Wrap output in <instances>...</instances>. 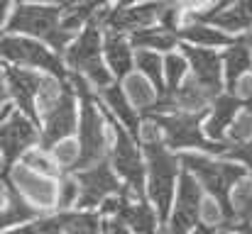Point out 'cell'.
<instances>
[{
  "instance_id": "cell-1",
  "label": "cell",
  "mask_w": 252,
  "mask_h": 234,
  "mask_svg": "<svg viewBox=\"0 0 252 234\" xmlns=\"http://www.w3.org/2000/svg\"><path fill=\"white\" fill-rule=\"evenodd\" d=\"M64 10L62 5L49 2H20L15 12L5 20V34H22L44 39L52 49L62 52L69 49V42L76 39L71 29L64 27Z\"/></svg>"
},
{
  "instance_id": "cell-2",
  "label": "cell",
  "mask_w": 252,
  "mask_h": 234,
  "mask_svg": "<svg viewBox=\"0 0 252 234\" xmlns=\"http://www.w3.org/2000/svg\"><path fill=\"white\" fill-rule=\"evenodd\" d=\"M181 163L213 195V200L223 205L225 225L238 230V217L230 210V193L245 178V166H240L235 161H216V158L201 154H181Z\"/></svg>"
},
{
  "instance_id": "cell-3",
  "label": "cell",
  "mask_w": 252,
  "mask_h": 234,
  "mask_svg": "<svg viewBox=\"0 0 252 234\" xmlns=\"http://www.w3.org/2000/svg\"><path fill=\"white\" fill-rule=\"evenodd\" d=\"M64 61L71 71L81 74V76L95 88L103 90L105 85L115 83L113 71L105 64V54H103V32H100V22L98 17L91 20L84 29L76 34V39L69 44Z\"/></svg>"
},
{
  "instance_id": "cell-4",
  "label": "cell",
  "mask_w": 252,
  "mask_h": 234,
  "mask_svg": "<svg viewBox=\"0 0 252 234\" xmlns=\"http://www.w3.org/2000/svg\"><path fill=\"white\" fill-rule=\"evenodd\" d=\"M147 120H152L157 125L167 147H174V149H201L208 154H228V149H230L225 142H216L206 134V130L201 127L203 112L174 110V112L150 115Z\"/></svg>"
},
{
  "instance_id": "cell-5",
  "label": "cell",
  "mask_w": 252,
  "mask_h": 234,
  "mask_svg": "<svg viewBox=\"0 0 252 234\" xmlns=\"http://www.w3.org/2000/svg\"><path fill=\"white\" fill-rule=\"evenodd\" d=\"M71 85L74 90L79 93V100H81V117H79V147H81V158H79V168L76 171H84L91 168L95 163L103 161L105 156V117H103V110L100 105L95 103L91 88H88V80L84 76H71Z\"/></svg>"
},
{
  "instance_id": "cell-6",
  "label": "cell",
  "mask_w": 252,
  "mask_h": 234,
  "mask_svg": "<svg viewBox=\"0 0 252 234\" xmlns=\"http://www.w3.org/2000/svg\"><path fill=\"white\" fill-rule=\"evenodd\" d=\"M0 52H2L5 64L44 71V74L59 78V80L71 78L66 61L59 59V52L42 44V42H37V39H27L22 34H5L2 42H0Z\"/></svg>"
},
{
  "instance_id": "cell-7",
  "label": "cell",
  "mask_w": 252,
  "mask_h": 234,
  "mask_svg": "<svg viewBox=\"0 0 252 234\" xmlns=\"http://www.w3.org/2000/svg\"><path fill=\"white\" fill-rule=\"evenodd\" d=\"M145 154H147V176H150V198L157 208L159 220L169 217V208H171V195H174V185H176V176L179 173V163L176 156L167 149V142L157 139H147L145 142Z\"/></svg>"
},
{
  "instance_id": "cell-8",
  "label": "cell",
  "mask_w": 252,
  "mask_h": 234,
  "mask_svg": "<svg viewBox=\"0 0 252 234\" xmlns=\"http://www.w3.org/2000/svg\"><path fill=\"white\" fill-rule=\"evenodd\" d=\"M113 152H110V163L115 168V173L127 183L130 195L140 198L145 195V163H142V154L135 144V134H130L113 115Z\"/></svg>"
},
{
  "instance_id": "cell-9",
  "label": "cell",
  "mask_w": 252,
  "mask_h": 234,
  "mask_svg": "<svg viewBox=\"0 0 252 234\" xmlns=\"http://www.w3.org/2000/svg\"><path fill=\"white\" fill-rule=\"evenodd\" d=\"M74 85H64V93L59 98V103L42 117L44 120V127H42V134H39V147L42 149H54L59 142L69 139L76 127H79V117H81V110H76V95H74Z\"/></svg>"
},
{
  "instance_id": "cell-10",
  "label": "cell",
  "mask_w": 252,
  "mask_h": 234,
  "mask_svg": "<svg viewBox=\"0 0 252 234\" xmlns=\"http://www.w3.org/2000/svg\"><path fill=\"white\" fill-rule=\"evenodd\" d=\"M37 130H34V120L30 115H25L22 110L2 117V127H0V149L5 158V173L12 168V163L17 158L27 154L32 149V144L37 142Z\"/></svg>"
},
{
  "instance_id": "cell-11",
  "label": "cell",
  "mask_w": 252,
  "mask_h": 234,
  "mask_svg": "<svg viewBox=\"0 0 252 234\" xmlns=\"http://www.w3.org/2000/svg\"><path fill=\"white\" fill-rule=\"evenodd\" d=\"M169 2L171 0H145V2H135V5H118L115 10H110L105 15L103 25H105V29L120 32V34L152 27L155 22L162 20Z\"/></svg>"
},
{
  "instance_id": "cell-12",
  "label": "cell",
  "mask_w": 252,
  "mask_h": 234,
  "mask_svg": "<svg viewBox=\"0 0 252 234\" xmlns=\"http://www.w3.org/2000/svg\"><path fill=\"white\" fill-rule=\"evenodd\" d=\"M201 203H203L201 183H198L189 171H184V173L179 176L176 205H174L171 217H169V232L171 234H191L193 232V227L198 225V217H201Z\"/></svg>"
},
{
  "instance_id": "cell-13",
  "label": "cell",
  "mask_w": 252,
  "mask_h": 234,
  "mask_svg": "<svg viewBox=\"0 0 252 234\" xmlns=\"http://www.w3.org/2000/svg\"><path fill=\"white\" fill-rule=\"evenodd\" d=\"M2 74H5V95L15 100L17 110H22L32 120H39L37 117L39 115L37 98H39V90L44 85V78L34 69L15 66V64H5Z\"/></svg>"
},
{
  "instance_id": "cell-14",
  "label": "cell",
  "mask_w": 252,
  "mask_h": 234,
  "mask_svg": "<svg viewBox=\"0 0 252 234\" xmlns=\"http://www.w3.org/2000/svg\"><path fill=\"white\" fill-rule=\"evenodd\" d=\"M76 178H79V185H81V195H79L76 208H81V210L98 208L113 193L120 190V181L115 176V168L108 161H100L91 168H84L81 173H76Z\"/></svg>"
},
{
  "instance_id": "cell-15",
  "label": "cell",
  "mask_w": 252,
  "mask_h": 234,
  "mask_svg": "<svg viewBox=\"0 0 252 234\" xmlns=\"http://www.w3.org/2000/svg\"><path fill=\"white\" fill-rule=\"evenodd\" d=\"M181 52L186 54L189 64H191V74L193 78L213 95L218 98L220 93H225V69H223V56L216 54V49L208 47H196V44H181Z\"/></svg>"
},
{
  "instance_id": "cell-16",
  "label": "cell",
  "mask_w": 252,
  "mask_h": 234,
  "mask_svg": "<svg viewBox=\"0 0 252 234\" xmlns=\"http://www.w3.org/2000/svg\"><path fill=\"white\" fill-rule=\"evenodd\" d=\"M15 188L37 208H54L59 205V188L54 183V178L49 176H42L37 171H32L30 166L20 163V166H12L7 173H5Z\"/></svg>"
},
{
  "instance_id": "cell-17",
  "label": "cell",
  "mask_w": 252,
  "mask_h": 234,
  "mask_svg": "<svg viewBox=\"0 0 252 234\" xmlns=\"http://www.w3.org/2000/svg\"><path fill=\"white\" fill-rule=\"evenodd\" d=\"M100 93V100H103V105L108 107V112L130 132V134H140V130H142V112L135 107V103L130 100V95L125 93V88L123 85H118V83H110V85H105L103 90H98Z\"/></svg>"
},
{
  "instance_id": "cell-18",
  "label": "cell",
  "mask_w": 252,
  "mask_h": 234,
  "mask_svg": "<svg viewBox=\"0 0 252 234\" xmlns=\"http://www.w3.org/2000/svg\"><path fill=\"white\" fill-rule=\"evenodd\" d=\"M243 107H245V105H243V100H240L235 93H228V90H225V93H220L218 98H213L208 120H206V125H203L206 134H208L211 139H216V142H223V137L228 134L230 125L235 122V117H238V112H240Z\"/></svg>"
},
{
  "instance_id": "cell-19",
  "label": "cell",
  "mask_w": 252,
  "mask_h": 234,
  "mask_svg": "<svg viewBox=\"0 0 252 234\" xmlns=\"http://www.w3.org/2000/svg\"><path fill=\"white\" fill-rule=\"evenodd\" d=\"M118 220L135 234H157V220L159 215H155V210L135 198V200H127V195H120V203H118Z\"/></svg>"
},
{
  "instance_id": "cell-20",
  "label": "cell",
  "mask_w": 252,
  "mask_h": 234,
  "mask_svg": "<svg viewBox=\"0 0 252 234\" xmlns=\"http://www.w3.org/2000/svg\"><path fill=\"white\" fill-rule=\"evenodd\" d=\"M103 54H105V64L110 66L113 76H118V80L132 74V66H135L132 42H127L120 32L108 29L103 34Z\"/></svg>"
},
{
  "instance_id": "cell-21",
  "label": "cell",
  "mask_w": 252,
  "mask_h": 234,
  "mask_svg": "<svg viewBox=\"0 0 252 234\" xmlns=\"http://www.w3.org/2000/svg\"><path fill=\"white\" fill-rule=\"evenodd\" d=\"M223 69H225V90L233 93L235 85H238V80L245 78V74H250V69H252V42L250 39L240 37L230 47H225Z\"/></svg>"
},
{
  "instance_id": "cell-22",
  "label": "cell",
  "mask_w": 252,
  "mask_h": 234,
  "mask_svg": "<svg viewBox=\"0 0 252 234\" xmlns=\"http://www.w3.org/2000/svg\"><path fill=\"white\" fill-rule=\"evenodd\" d=\"M206 22L216 25L228 34H248L252 29V0H235L216 15H211Z\"/></svg>"
},
{
  "instance_id": "cell-23",
  "label": "cell",
  "mask_w": 252,
  "mask_h": 234,
  "mask_svg": "<svg viewBox=\"0 0 252 234\" xmlns=\"http://www.w3.org/2000/svg\"><path fill=\"white\" fill-rule=\"evenodd\" d=\"M2 198H5V205H2V227L5 230H10L12 225H20V222H30V220H34L39 212H37V208L34 205H30L27 203V198L15 188V183L5 176V181H2Z\"/></svg>"
},
{
  "instance_id": "cell-24",
  "label": "cell",
  "mask_w": 252,
  "mask_h": 234,
  "mask_svg": "<svg viewBox=\"0 0 252 234\" xmlns=\"http://www.w3.org/2000/svg\"><path fill=\"white\" fill-rule=\"evenodd\" d=\"M179 37L186 44H196V47H208V49H218V47H230L235 39L233 34L218 29L211 22H189L186 27L179 29Z\"/></svg>"
},
{
  "instance_id": "cell-25",
  "label": "cell",
  "mask_w": 252,
  "mask_h": 234,
  "mask_svg": "<svg viewBox=\"0 0 252 234\" xmlns=\"http://www.w3.org/2000/svg\"><path fill=\"white\" fill-rule=\"evenodd\" d=\"M169 98L174 103V110H181V112H206L213 103V95L193 76L186 78L181 83V88L174 90Z\"/></svg>"
},
{
  "instance_id": "cell-26",
  "label": "cell",
  "mask_w": 252,
  "mask_h": 234,
  "mask_svg": "<svg viewBox=\"0 0 252 234\" xmlns=\"http://www.w3.org/2000/svg\"><path fill=\"white\" fill-rule=\"evenodd\" d=\"M123 88L130 95V100L135 103V107L142 112V117H147L157 107V103L162 100V93L157 90V85L147 76H142V74H130V76L125 78V85Z\"/></svg>"
},
{
  "instance_id": "cell-27",
  "label": "cell",
  "mask_w": 252,
  "mask_h": 234,
  "mask_svg": "<svg viewBox=\"0 0 252 234\" xmlns=\"http://www.w3.org/2000/svg\"><path fill=\"white\" fill-rule=\"evenodd\" d=\"M179 39H181L179 32L169 29L164 25L137 29L130 37V42H132L135 49H150V52H174L179 47Z\"/></svg>"
},
{
  "instance_id": "cell-28",
  "label": "cell",
  "mask_w": 252,
  "mask_h": 234,
  "mask_svg": "<svg viewBox=\"0 0 252 234\" xmlns=\"http://www.w3.org/2000/svg\"><path fill=\"white\" fill-rule=\"evenodd\" d=\"M135 66L142 76H147L162 95H167V83H164V59L159 56V52H150V49H137L135 54Z\"/></svg>"
},
{
  "instance_id": "cell-29",
  "label": "cell",
  "mask_w": 252,
  "mask_h": 234,
  "mask_svg": "<svg viewBox=\"0 0 252 234\" xmlns=\"http://www.w3.org/2000/svg\"><path fill=\"white\" fill-rule=\"evenodd\" d=\"M189 59L184 52H169L164 56V83H167V95L181 88V83L189 78Z\"/></svg>"
},
{
  "instance_id": "cell-30",
  "label": "cell",
  "mask_w": 252,
  "mask_h": 234,
  "mask_svg": "<svg viewBox=\"0 0 252 234\" xmlns=\"http://www.w3.org/2000/svg\"><path fill=\"white\" fill-rule=\"evenodd\" d=\"M66 220H69V212L62 210V212H57V215L39 217L37 222H30L27 227H22V230L10 232V234H64V230H66Z\"/></svg>"
},
{
  "instance_id": "cell-31",
  "label": "cell",
  "mask_w": 252,
  "mask_h": 234,
  "mask_svg": "<svg viewBox=\"0 0 252 234\" xmlns=\"http://www.w3.org/2000/svg\"><path fill=\"white\" fill-rule=\"evenodd\" d=\"M22 163H25V166H30L32 171L42 173V176H49V178H59V176H64V173H62V166L57 163V158H54V156L47 154V149L27 152V154L22 156Z\"/></svg>"
},
{
  "instance_id": "cell-32",
  "label": "cell",
  "mask_w": 252,
  "mask_h": 234,
  "mask_svg": "<svg viewBox=\"0 0 252 234\" xmlns=\"http://www.w3.org/2000/svg\"><path fill=\"white\" fill-rule=\"evenodd\" d=\"M64 234H100V217L91 210L69 212Z\"/></svg>"
},
{
  "instance_id": "cell-33",
  "label": "cell",
  "mask_w": 252,
  "mask_h": 234,
  "mask_svg": "<svg viewBox=\"0 0 252 234\" xmlns=\"http://www.w3.org/2000/svg\"><path fill=\"white\" fill-rule=\"evenodd\" d=\"M54 158L62 168H79V158H81V147L64 139L54 147Z\"/></svg>"
},
{
  "instance_id": "cell-34",
  "label": "cell",
  "mask_w": 252,
  "mask_h": 234,
  "mask_svg": "<svg viewBox=\"0 0 252 234\" xmlns=\"http://www.w3.org/2000/svg\"><path fill=\"white\" fill-rule=\"evenodd\" d=\"M79 195H81L79 178L76 176H64L62 178V185H59V208L66 210L69 205H76L79 203Z\"/></svg>"
},
{
  "instance_id": "cell-35",
  "label": "cell",
  "mask_w": 252,
  "mask_h": 234,
  "mask_svg": "<svg viewBox=\"0 0 252 234\" xmlns=\"http://www.w3.org/2000/svg\"><path fill=\"white\" fill-rule=\"evenodd\" d=\"M228 156H230L233 161H240V163H245V166L252 168V139L240 142V144H233V147L228 149Z\"/></svg>"
},
{
  "instance_id": "cell-36",
  "label": "cell",
  "mask_w": 252,
  "mask_h": 234,
  "mask_svg": "<svg viewBox=\"0 0 252 234\" xmlns=\"http://www.w3.org/2000/svg\"><path fill=\"white\" fill-rule=\"evenodd\" d=\"M17 5L20 2H49V5H62V7H69V5H74V0H15Z\"/></svg>"
},
{
  "instance_id": "cell-37",
  "label": "cell",
  "mask_w": 252,
  "mask_h": 234,
  "mask_svg": "<svg viewBox=\"0 0 252 234\" xmlns=\"http://www.w3.org/2000/svg\"><path fill=\"white\" fill-rule=\"evenodd\" d=\"M110 232H113V234H135V232H130V230H127V227L120 222V220L110 222Z\"/></svg>"
},
{
  "instance_id": "cell-38",
  "label": "cell",
  "mask_w": 252,
  "mask_h": 234,
  "mask_svg": "<svg viewBox=\"0 0 252 234\" xmlns=\"http://www.w3.org/2000/svg\"><path fill=\"white\" fill-rule=\"evenodd\" d=\"M240 232L252 234V222H245V225H240Z\"/></svg>"
},
{
  "instance_id": "cell-39",
  "label": "cell",
  "mask_w": 252,
  "mask_h": 234,
  "mask_svg": "<svg viewBox=\"0 0 252 234\" xmlns=\"http://www.w3.org/2000/svg\"><path fill=\"white\" fill-rule=\"evenodd\" d=\"M135 2H145V0H120V5H135Z\"/></svg>"
},
{
  "instance_id": "cell-40",
  "label": "cell",
  "mask_w": 252,
  "mask_h": 234,
  "mask_svg": "<svg viewBox=\"0 0 252 234\" xmlns=\"http://www.w3.org/2000/svg\"><path fill=\"white\" fill-rule=\"evenodd\" d=\"M211 234H233L230 230H218V232H211Z\"/></svg>"
},
{
  "instance_id": "cell-41",
  "label": "cell",
  "mask_w": 252,
  "mask_h": 234,
  "mask_svg": "<svg viewBox=\"0 0 252 234\" xmlns=\"http://www.w3.org/2000/svg\"><path fill=\"white\" fill-rule=\"evenodd\" d=\"M250 42H252V39H250Z\"/></svg>"
}]
</instances>
